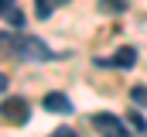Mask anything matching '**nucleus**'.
Here are the masks:
<instances>
[{"label": "nucleus", "instance_id": "obj_9", "mask_svg": "<svg viewBox=\"0 0 147 137\" xmlns=\"http://www.w3.org/2000/svg\"><path fill=\"white\" fill-rule=\"evenodd\" d=\"M130 103H137V106L147 110V86H134L130 89Z\"/></svg>", "mask_w": 147, "mask_h": 137}, {"label": "nucleus", "instance_id": "obj_5", "mask_svg": "<svg viewBox=\"0 0 147 137\" xmlns=\"http://www.w3.org/2000/svg\"><path fill=\"white\" fill-rule=\"evenodd\" d=\"M41 106H45L48 113H62V117L72 113V100H69L65 93H48V96L41 100Z\"/></svg>", "mask_w": 147, "mask_h": 137}, {"label": "nucleus", "instance_id": "obj_2", "mask_svg": "<svg viewBox=\"0 0 147 137\" xmlns=\"http://www.w3.org/2000/svg\"><path fill=\"white\" fill-rule=\"evenodd\" d=\"M0 117L7 120V123H28L31 120V103L24 100V96H7V100L0 103Z\"/></svg>", "mask_w": 147, "mask_h": 137}, {"label": "nucleus", "instance_id": "obj_10", "mask_svg": "<svg viewBox=\"0 0 147 137\" xmlns=\"http://www.w3.org/2000/svg\"><path fill=\"white\" fill-rule=\"evenodd\" d=\"M7 21H10V28H21V31H24V14H21L17 7H14V10L7 14Z\"/></svg>", "mask_w": 147, "mask_h": 137}, {"label": "nucleus", "instance_id": "obj_11", "mask_svg": "<svg viewBox=\"0 0 147 137\" xmlns=\"http://www.w3.org/2000/svg\"><path fill=\"white\" fill-rule=\"evenodd\" d=\"M51 137H79V134H75L72 127H58V130H55V134H51Z\"/></svg>", "mask_w": 147, "mask_h": 137}, {"label": "nucleus", "instance_id": "obj_13", "mask_svg": "<svg viewBox=\"0 0 147 137\" xmlns=\"http://www.w3.org/2000/svg\"><path fill=\"white\" fill-rule=\"evenodd\" d=\"M3 89H7V75L0 72V93H3Z\"/></svg>", "mask_w": 147, "mask_h": 137}, {"label": "nucleus", "instance_id": "obj_7", "mask_svg": "<svg viewBox=\"0 0 147 137\" xmlns=\"http://www.w3.org/2000/svg\"><path fill=\"white\" fill-rule=\"evenodd\" d=\"M99 10L103 14H123L127 10V0H99Z\"/></svg>", "mask_w": 147, "mask_h": 137}, {"label": "nucleus", "instance_id": "obj_3", "mask_svg": "<svg viewBox=\"0 0 147 137\" xmlns=\"http://www.w3.org/2000/svg\"><path fill=\"white\" fill-rule=\"evenodd\" d=\"M92 127H96L99 137H127L130 134L127 120H120L116 113H92Z\"/></svg>", "mask_w": 147, "mask_h": 137}, {"label": "nucleus", "instance_id": "obj_1", "mask_svg": "<svg viewBox=\"0 0 147 137\" xmlns=\"http://www.w3.org/2000/svg\"><path fill=\"white\" fill-rule=\"evenodd\" d=\"M7 48L17 55V58H28V62H45V58H51V48L34 38V34H10V41H7Z\"/></svg>", "mask_w": 147, "mask_h": 137}, {"label": "nucleus", "instance_id": "obj_12", "mask_svg": "<svg viewBox=\"0 0 147 137\" xmlns=\"http://www.w3.org/2000/svg\"><path fill=\"white\" fill-rule=\"evenodd\" d=\"M10 10H14V0H0V17H7Z\"/></svg>", "mask_w": 147, "mask_h": 137}, {"label": "nucleus", "instance_id": "obj_4", "mask_svg": "<svg viewBox=\"0 0 147 137\" xmlns=\"http://www.w3.org/2000/svg\"><path fill=\"white\" fill-rule=\"evenodd\" d=\"M134 62H137V52L130 45H123L113 58H96V68H134Z\"/></svg>", "mask_w": 147, "mask_h": 137}, {"label": "nucleus", "instance_id": "obj_8", "mask_svg": "<svg viewBox=\"0 0 147 137\" xmlns=\"http://www.w3.org/2000/svg\"><path fill=\"white\" fill-rule=\"evenodd\" d=\"M127 127H130L134 134H144V130H147V123H144L140 113H127Z\"/></svg>", "mask_w": 147, "mask_h": 137}, {"label": "nucleus", "instance_id": "obj_6", "mask_svg": "<svg viewBox=\"0 0 147 137\" xmlns=\"http://www.w3.org/2000/svg\"><path fill=\"white\" fill-rule=\"evenodd\" d=\"M69 0H34V14L38 17H51L58 7H65Z\"/></svg>", "mask_w": 147, "mask_h": 137}]
</instances>
